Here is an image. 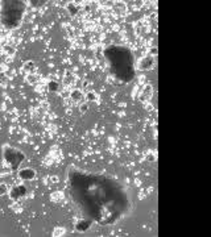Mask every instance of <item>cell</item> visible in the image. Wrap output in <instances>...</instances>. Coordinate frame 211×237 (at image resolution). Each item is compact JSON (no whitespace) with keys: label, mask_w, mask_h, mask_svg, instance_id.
I'll list each match as a JSON object with an SVG mask.
<instances>
[{"label":"cell","mask_w":211,"mask_h":237,"mask_svg":"<svg viewBox=\"0 0 211 237\" xmlns=\"http://www.w3.org/2000/svg\"><path fill=\"white\" fill-rule=\"evenodd\" d=\"M24 11V2H4L0 20L7 29H16L23 20Z\"/></svg>","instance_id":"obj_1"},{"label":"cell","mask_w":211,"mask_h":237,"mask_svg":"<svg viewBox=\"0 0 211 237\" xmlns=\"http://www.w3.org/2000/svg\"><path fill=\"white\" fill-rule=\"evenodd\" d=\"M25 158V154L21 152H18L16 149H12V148H7L4 150V159L7 165L11 166V169L16 170L18 167V165H20Z\"/></svg>","instance_id":"obj_2"},{"label":"cell","mask_w":211,"mask_h":237,"mask_svg":"<svg viewBox=\"0 0 211 237\" xmlns=\"http://www.w3.org/2000/svg\"><path fill=\"white\" fill-rule=\"evenodd\" d=\"M155 66H156V57H152V55L143 57L137 63V69L141 70V71H148V70H152Z\"/></svg>","instance_id":"obj_3"},{"label":"cell","mask_w":211,"mask_h":237,"mask_svg":"<svg viewBox=\"0 0 211 237\" xmlns=\"http://www.w3.org/2000/svg\"><path fill=\"white\" fill-rule=\"evenodd\" d=\"M152 95H153V87L150 85H146L143 87V90L140 91L139 94V100L141 103H149L150 99H152Z\"/></svg>","instance_id":"obj_4"},{"label":"cell","mask_w":211,"mask_h":237,"mask_svg":"<svg viewBox=\"0 0 211 237\" xmlns=\"http://www.w3.org/2000/svg\"><path fill=\"white\" fill-rule=\"evenodd\" d=\"M37 177V173L34 169H30V167H25V169H21L18 170V178L21 179V181H33V179Z\"/></svg>","instance_id":"obj_5"},{"label":"cell","mask_w":211,"mask_h":237,"mask_svg":"<svg viewBox=\"0 0 211 237\" xmlns=\"http://www.w3.org/2000/svg\"><path fill=\"white\" fill-rule=\"evenodd\" d=\"M27 193H28L27 187H25L24 184H18V186H15V187L11 190V198L15 200H18V199H21V198H24L27 195Z\"/></svg>","instance_id":"obj_6"},{"label":"cell","mask_w":211,"mask_h":237,"mask_svg":"<svg viewBox=\"0 0 211 237\" xmlns=\"http://www.w3.org/2000/svg\"><path fill=\"white\" fill-rule=\"evenodd\" d=\"M70 99L74 103H82L83 100H85V94H83L82 90L79 88H74L70 91Z\"/></svg>","instance_id":"obj_7"},{"label":"cell","mask_w":211,"mask_h":237,"mask_svg":"<svg viewBox=\"0 0 211 237\" xmlns=\"http://www.w3.org/2000/svg\"><path fill=\"white\" fill-rule=\"evenodd\" d=\"M36 70H37V66L33 61H27L23 65V71L29 75V74H36Z\"/></svg>","instance_id":"obj_8"},{"label":"cell","mask_w":211,"mask_h":237,"mask_svg":"<svg viewBox=\"0 0 211 237\" xmlns=\"http://www.w3.org/2000/svg\"><path fill=\"white\" fill-rule=\"evenodd\" d=\"M90 225H91V223L88 220H79L78 223H76L75 229L79 230V232H85V230H87L88 228H90Z\"/></svg>","instance_id":"obj_9"},{"label":"cell","mask_w":211,"mask_h":237,"mask_svg":"<svg viewBox=\"0 0 211 237\" xmlns=\"http://www.w3.org/2000/svg\"><path fill=\"white\" fill-rule=\"evenodd\" d=\"M48 90H49V92L57 94L61 90V86H60V83L57 80H49L48 82Z\"/></svg>","instance_id":"obj_10"},{"label":"cell","mask_w":211,"mask_h":237,"mask_svg":"<svg viewBox=\"0 0 211 237\" xmlns=\"http://www.w3.org/2000/svg\"><path fill=\"white\" fill-rule=\"evenodd\" d=\"M66 9H67V12H69V15H70V16L78 15V11H79L78 5H75L74 3H69V4L66 5Z\"/></svg>","instance_id":"obj_11"},{"label":"cell","mask_w":211,"mask_h":237,"mask_svg":"<svg viewBox=\"0 0 211 237\" xmlns=\"http://www.w3.org/2000/svg\"><path fill=\"white\" fill-rule=\"evenodd\" d=\"M3 53L5 55H13L16 53V48L12 46V45H3Z\"/></svg>","instance_id":"obj_12"},{"label":"cell","mask_w":211,"mask_h":237,"mask_svg":"<svg viewBox=\"0 0 211 237\" xmlns=\"http://www.w3.org/2000/svg\"><path fill=\"white\" fill-rule=\"evenodd\" d=\"M25 79H27V82L29 83V85H37L38 82V75L37 74H29L25 76Z\"/></svg>","instance_id":"obj_13"},{"label":"cell","mask_w":211,"mask_h":237,"mask_svg":"<svg viewBox=\"0 0 211 237\" xmlns=\"http://www.w3.org/2000/svg\"><path fill=\"white\" fill-rule=\"evenodd\" d=\"M63 83H65V85H71V83H74V76L71 75L70 71H66L65 76H63Z\"/></svg>","instance_id":"obj_14"},{"label":"cell","mask_w":211,"mask_h":237,"mask_svg":"<svg viewBox=\"0 0 211 237\" xmlns=\"http://www.w3.org/2000/svg\"><path fill=\"white\" fill-rule=\"evenodd\" d=\"M85 99H86L87 103H91V101H95V100H97V95H95V92H92V91H88V92L86 94Z\"/></svg>","instance_id":"obj_15"},{"label":"cell","mask_w":211,"mask_h":237,"mask_svg":"<svg viewBox=\"0 0 211 237\" xmlns=\"http://www.w3.org/2000/svg\"><path fill=\"white\" fill-rule=\"evenodd\" d=\"M8 85V76L5 75V73H0V86L5 87Z\"/></svg>","instance_id":"obj_16"},{"label":"cell","mask_w":211,"mask_h":237,"mask_svg":"<svg viewBox=\"0 0 211 237\" xmlns=\"http://www.w3.org/2000/svg\"><path fill=\"white\" fill-rule=\"evenodd\" d=\"M9 193V188L5 183H0V196H4Z\"/></svg>","instance_id":"obj_17"},{"label":"cell","mask_w":211,"mask_h":237,"mask_svg":"<svg viewBox=\"0 0 211 237\" xmlns=\"http://www.w3.org/2000/svg\"><path fill=\"white\" fill-rule=\"evenodd\" d=\"M87 110H88V103H87V101H86V103H81L79 111L83 113V112H87Z\"/></svg>","instance_id":"obj_18"},{"label":"cell","mask_w":211,"mask_h":237,"mask_svg":"<svg viewBox=\"0 0 211 237\" xmlns=\"http://www.w3.org/2000/svg\"><path fill=\"white\" fill-rule=\"evenodd\" d=\"M157 54H158V49H157V48H155V46L150 48V50H149V55H152V57H156Z\"/></svg>","instance_id":"obj_19"},{"label":"cell","mask_w":211,"mask_h":237,"mask_svg":"<svg viewBox=\"0 0 211 237\" xmlns=\"http://www.w3.org/2000/svg\"><path fill=\"white\" fill-rule=\"evenodd\" d=\"M44 3H45V2H32V7H36V8L42 7Z\"/></svg>","instance_id":"obj_20"},{"label":"cell","mask_w":211,"mask_h":237,"mask_svg":"<svg viewBox=\"0 0 211 237\" xmlns=\"http://www.w3.org/2000/svg\"><path fill=\"white\" fill-rule=\"evenodd\" d=\"M88 85H90V83H88V80H83V82H82V87H83V88H86Z\"/></svg>","instance_id":"obj_21"},{"label":"cell","mask_w":211,"mask_h":237,"mask_svg":"<svg viewBox=\"0 0 211 237\" xmlns=\"http://www.w3.org/2000/svg\"><path fill=\"white\" fill-rule=\"evenodd\" d=\"M0 73H5V66L4 65H0Z\"/></svg>","instance_id":"obj_22"},{"label":"cell","mask_w":211,"mask_h":237,"mask_svg":"<svg viewBox=\"0 0 211 237\" xmlns=\"http://www.w3.org/2000/svg\"><path fill=\"white\" fill-rule=\"evenodd\" d=\"M146 159H150V162H153V161H155V157H153V156H148V157H146Z\"/></svg>","instance_id":"obj_23"},{"label":"cell","mask_w":211,"mask_h":237,"mask_svg":"<svg viewBox=\"0 0 211 237\" xmlns=\"http://www.w3.org/2000/svg\"><path fill=\"white\" fill-rule=\"evenodd\" d=\"M145 104H146V103H145ZM146 110H148V111H152V110H153V107H152L150 104H149V106L146 104Z\"/></svg>","instance_id":"obj_24"},{"label":"cell","mask_w":211,"mask_h":237,"mask_svg":"<svg viewBox=\"0 0 211 237\" xmlns=\"http://www.w3.org/2000/svg\"><path fill=\"white\" fill-rule=\"evenodd\" d=\"M90 9H91L90 5H86V7H85V11H86V12H90Z\"/></svg>","instance_id":"obj_25"},{"label":"cell","mask_w":211,"mask_h":237,"mask_svg":"<svg viewBox=\"0 0 211 237\" xmlns=\"http://www.w3.org/2000/svg\"><path fill=\"white\" fill-rule=\"evenodd\" d=\"M2 53H3V49H2V48H0V54H2Z\"/></svg>","instance_id":"obj_26"}]
</instances>
